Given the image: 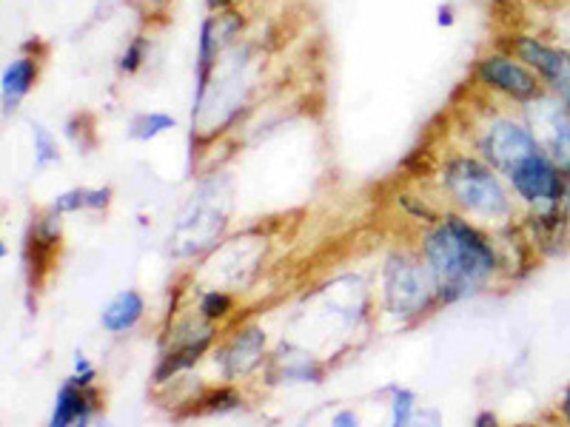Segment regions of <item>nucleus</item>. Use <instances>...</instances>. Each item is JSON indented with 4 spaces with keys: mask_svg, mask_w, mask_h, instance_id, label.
Segmentation results:
<instances>
[{
    "mask_svg": "<svg viewBox=\"0 0 570 427\" xmlns=\"http://www.w3.org/2000/svg\"><path fill=\"white\" fill-rule=\"evenodd\" d=\"M422 257L436 294L445 302L482 288L499 266L491 242L460 217H448L428 234L422 242Z\"/></svg>",
    "mask_w": 570,
    "mask_h": 427,
    "instance_id": "f257e3e1",
    "label": "nucleus"
},
{
    "mask_svg": "<svg viewBox=\"0 0 570 427\" xmlns=\"http://www.w3.org/2000/svg\"><path fill=\"white\" fill-rule=\"evenodd\" d=\"M442 182L456 206L465 211L485 214V217H505L511 211L505 188L497 180L491 166L473 157H454L442 171Z\"/></svg>",
    "mask_w": 570,
    "mask_h": 427,
    "instance_id": "f03ea898",
    "label": "nucleus"
},
{
    "mask_svg": "<svg viewBox=\"0 0 570 427\" xmlns=\"http://www.w3.org/2000/svg\"><path fill=\"white\" fill-rule=\"evenodd\" d=\"M476 78L491 86L493 91L522 106H531L533 100H539L548 91L537 71L519 58L513 60L511 54H488V58H482L476 63Z\"/></svg>",
    "mask_w": 570,
    "mask_h": 427,
    "instance_id": "7ed1b4c3",
    "label": "nucleus"
},
{
    "mask_svg": "<svg viewBox=\"0 0 570 427\" xmlns=\"http://www.w3.org/2000/svg\"><path fill=\"white\" fill-rule=\"evenodd\" d=\"M539 149H542V142L537 140V135L525 123H517V120H497L482 135V155H485V160L491 162L493 171H502L508 177L528 157L537 155Z\"/></svg>",
    "mask_w": 570,
    "mask_h": 427,
    "instance_id": "20e7f679",
    "label": "nucleus"
},
{
    "mask_svg": "<svg viewBox=\"0 0 570 427\" xmlns=\"http://www.w3.org/2000/svg\"><path fill=\"white\" fill-rule=\"evenodd\" d=\"M431 274L422 271L414 259L394 254L385 266V305L391 314H420L431 302V288L428 282Z\"/></svg>",
    "mask_w": 570,
    "mask_h": 427,
    "instance_id": "39448f33",
    "label": "nucleus"
},
{
    "mask_svg": "<svg viewBox=\"0 0 570 427\" xmlns=\"http://www.w3.org/2000/svg\"><path fill=\"white\" fill-rule=\"evenodd\" d=\"M508 180L513 182V191H517L522 200L542 208V206H553V202H562L568 177L559 171V166L551 160L548 151L539 149L537 155L528 157L522 166H517Z\"/></svg>",
    "mask_w": 570,
    "mask_h": 427,
    "instance_id": "423d86ee",
    "label": "nucleus"
},
{
    "mask_svg": "<svg viewBox=\"0 0 570 427\" xmlns=\"http://www.w3.org/2000/svg\"><path fill=\"white\" fill-rule=\"evenodd\" d=\"M511 52L517 54L525 66H531L542 78L544 89L564 98L570 95V52L568 49H557V46L544 43V40L533 38V34H513Z\"/></svg>",
    "mask_w": 570,
    "mask_h": 427,
    "instance_id": "0eeeda50",
    "label": "nucleus"
},
{
    "mask_svg": "<svg viewBox=\"0 0 570 427\" xmlns=\"http://www.w3.org/2000/svg\"><path fill=\"white\" fill-rule=\"evenodd\" d=\"M263 350H266V334L259 328H246L243 334L228 342V348L220 354V368L226 379H243V376L252 374L254 368L263 359Z\"/></svg>",
    "mask_w": 570,
    "mask_h": 427,
    "instance_id": "6e6552de",
    "label": "nucleus"
},
{
    "mask_svg": "<svg viewBox=\"0 0 570 427\" xmlns=\"http://www.w3.org/2000/svg\"><path fill=\"white\" fill-rule=\"evenodd\" d=\"M35 80H38V60L18 58L7 66V71H3V86H0V91H3V111L7 115L18 109L20 100L32 91Z\"/></svg>",
    "mask_w": 570,
    "mask_h": 427,
    "instance_id": "1a4fd4ad",
    "label": "nucleus"
},
{
    "mask_svg": "<svg viewBox=\"0 0 570 427\" xmlns=\"http://www.w3.org/2000/svg\"><path fill=\"white\" fill-rule=\"evenodd\" d=\"M146 305H142V297L137 291H120L100 314V325H104L109 334H124V330H131L137 322H140Z\"/></svg>",
    "mask_w": 570,
    "mask_h": 427,
    "instance_id": "9d476101",
    "label": "nucleus"
},
{
    "mask_svg": "<svg viewBox=\"0 0 570 427\" xmlns=\"http://www.w3.org/2000/svg\"><path fill=\"white\" fill-rule=\"evenodd\" d=\"M91 408H95V401H91L89 390L86 385H80L71 379L60 388L58 399H55V414H52V425L55 427H66V425H75V421H86L89 419Z\"/></svg>",
    "mask_w": 570,
    "mask_h": 427,
    "instance_id": "9b49d317",
    "label": "nucleus"
},
{
    "mask_svg": "<svg viewBox=\"0 0 570 427\" xmlns=\"http://www.w3.org/2000/svg\"><path fill=\"white\" fill-rule=\"evenodd\" d=\"M109 202V191L106 188H75V191H66L55 202V211H78V208H104Z\"/></svg>",
    "mask_w": 570,
    "mask_h": 427,
    "instance_id": "f8f14e48",
    "label": "nucleus"
},
{
    "mask_svg": "<svg viewBox=\"0 0 570 427\" xmlns=\"http://www.w3.org/2000/svg\"><path fill=\"white\" fill-rule=\"evenodd\" d=\"M175 126H177L175 117H169V115H142V117H137L135 123H131L129 135L135 137V140H151V137L175 129Z\"/></svg>",
    "mask_w": 570,
    "mask_h": 427,
    "instance_id": "ddd939ff",
    "label": "nucleus"
},
{
    "mask_svg": "<svg viewBox=\"0 0 570 427\" xmlns=\"http://www.w3.org/2000/svg\"><path fill=\"white\" fill-rule=\"evenodd\" d=\"M55 160H58V142L43 126H35V162H38V169Z\"/></svg>",
    "mask_w": 570,
    "mask_h": 427,
    "instance_id": "4468645a",
    "label": "nucleus"
},
{
    "mask_svg": "<svg viewBox=\"0 0 570 427\" xmlns=\"http://www.w3.org/2000/svg\"><path fill=\"white\" fill-rule=\"evenodd\" d=\"M228 311H232V297H228V294L212 291V294H206V297H203L200 314L206 319H220V317H226Z\"/></svg>",
    "mask_w": 570,
    "mask_h": 427,
    "instance_id": "2eb2a0df",
    "label": "nucleus"
},
{
    "mask_svg": "<svg viewBox=\"0 0 570 427\" xmlns=\"http://www.w3.org/2000/svg\"><path fill=\"white\" fill-rule=\"evenodd\" d=\"M411 416H414V394H411V390H396L394 425H409Z\"/></svg>",
    "mask_w": 570,
    "mask_h": 427,
    "instance_id": "dca6fc26",
    "label": "nucleus"
},
{
    "mask_svg": "<svg viewBox=\"0 0 570 427\" xmlns=\"http://www.w3.org/2000/svg\"><path fill=\"white\" fill-rule=\"evenodd\" d=\"M142 58H146V40L142 38H137L135 43L129 46V49H126L124 52V58H120V69L124 71H137L142 66Z\"/></svg>",
    "mask_w": 570,
    "mask_h": 427,
    "instance_id": "f3484780",
    "label": "nucleus"
},
{
    "mask_svg": "<svg viewBox=\"0 0 570 427\" xmlns=\"http://www.w3.org/2000/svg\"><path fill=\"white\" fill-rule=\"evenodd\" d=\"M240 405V396L234 394V390H217V394L212 396V405L208 408L212 410H232Z\"/></svg>",
    "mask_w": 570,
    "mask_h": 427,
    "instance_id": "a211bd4d",
    "label": "nucleus"
},
{
    "mask_svg": "<svg viewBox=\"0 0 570 427\" xmlns=\"http://www.w3.org/2000/svg\"><path fill=\"white\" fill-rule=\"evenodd\" d=\"M206 3H208V9H214V12H217V9H228L232 3H237V0H206Z\"/></svg>",
    "mask_w": 570,
    "mask_h": 427,
    "instance_id": "6ab92c4d",
    "label": "nucleus"
},
{
    "mask_svg": "<svg viewBox=\"0 0 570 427\" xmlns=\"http://www.w3.org/2000/svg\"><path fill=\"white\" fill-rule=\"evenodd\" d=\"M334 425H343V427L356 425V416H354V414H340L337 419H334Z\"/></svg>",
    "mask_w": 570,
    "mask_h": 427,
    "instance_id": "aec40b11",
    "label": "nucleus"
},
{
    "mask_svg": "<svg viewBox=\"0 0 570 427\" xmlns=\"http://www.w3.org/2000/svg\"><path fill=\"white\" fill-rule=\"evenodd\" d=\"M562 416L570 421V388H568V394H564V401H562Z\"/></svg>",
    "mask_w": 570,
    "mask_h": 427,
    "instance_id": "412c9836",
    "label": "nucleus"
},
{
    "mask_svg": "<svg viewBox=\"0 0 570 427\" xmlns=\"http://www.w3.org/2000/svg\"><path fill=\"white\" fill-rule=\"evenodd\" d=\"M562 206L568 208V214H570V177H568V182H564V197H562Z\"/></svg>",
    "mask_w": 570,
    "mask_h": 427,
    "instance_id": "4be33fe9",
    "label": "nucleus"
}]
</instances>
